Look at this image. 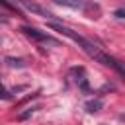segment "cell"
I'll return each mask as SVG.
<instances>
[{
	"label": "cell",
	"mask_w": 125,
	"mask_h": 125,
	"mask_svg": "<svg viewBox=\"0 0 125 125\" xmlns=\"http://www.w3.org/2000/svg\"><path fill=\"white\" fill-rule=\"evenodd\" d=\"M115 18H119V20H123L125 18V6L123 8H119V10H115V14H113Z\"/></svg>",
	"instance_id": "7"
},
{
	"label": "cell",
	"mask_w": 125,
	"mask_h": 125,
	"mask_svg": "<svg viewBox=\"0 0 125 125\" xmlns=\"http://www.w3.org/2000/svg\"><path fill=\"white\" fill-rule=\"evenodd\" d=\"M21 31H23L27 37L35 39V41H43V43H55V45H57V39H53L49 33H43V31H39V29H35V27H27V25H23V27H21Z\"/></svg>",
	"instance_id": "1"
},
{
	"label": "cell",
	"mask_w": 125,
	"mask_h": 125,
	"mask_svg": "<svg viewBox=\"0 0 125 125\" xmlns=\"http://www.w3.org/2000/svg\"><path fill=\"white\" fill-rule=\"evenodd\" d=\"M0 4H2L4 8H8V10H12L14 14H20V12H18V8H16V6H12V4L8 2V0H0Z\"/></svg>",
	"instance_id": "6"
},
{
	"label": "cell",
	"mask_w": 125,
	"mask_h": 125,
	"mask_svg": "<svg viewBox=\"0 0 125 125\" xmlns=\"http://www.w3.org/2000/svg\"><path fill=\"white\" fill-rule=\"evenodd\" d=\"M4 61H6V64H8L10 68H23V66H27L25 59H14V57H6Z\"/></svg>",
	"instance_id": "3"
},
{
	"label": "cell",
	"mask_w": 125,
	"mask_h": 125,
	"mask_svg": "<svg viewBox=\"0 0 125 125\" xmlns=\"http://www.w3.org/2000/svg\"><path fill=\"white\" fill-rule=\"evenodd\" d=\"M55 4H59V6H66V8H74V10L92 8V4H88L86 0H55Z\"/></svg>",
	"instance_id": "2"
},
{
	"label": "cell",
	"mask_w": 125,
	"mask_h": 125,
	"mask_svg": "<svg viewBox=\"0 0 125 125\" xmlns=\"http://www.w3.org/2000/svg\"><path fill=\"white\" fill-rule=\"evenodd\" d=\"M37 109H39L37 105H35V107H29L27 111H23V113H20V115H18V119H20V121H25V119H27V117H31V115H33V113H35Z\"/></svg>",
	"instance_id": "5"
},
{
	"label": "cell",
	"mask_w": 125,
	"mask_h": 125,
	"mask_svg": "<svg viewBox=\"0 0 125 125\" xmlns=\"http://www.w3.org/2000/svg\"><path fill=\"white\" fill-rule=\"evenodd\" d=\"M86 111L88 113H98L100 109H102V102L100 100H90V102H86Z\"/></svg>",
	"instance_id": "4"
}]
</instances>
